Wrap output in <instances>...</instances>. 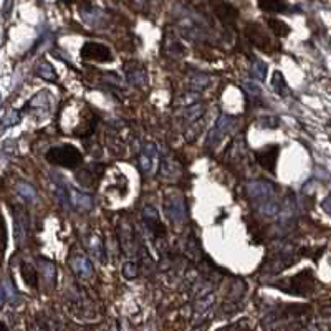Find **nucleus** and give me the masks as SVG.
I'll list each match as a JSON object with an SVG mask.
<instances>
[{
  "label": "nucleus",
  "mask_w": 331,
  "mask_h": 331,
  "mask_svg": "<svg viewBox=\"0 0 331 331\" xmlns=\"http://www.w3.org/2000/svg\"><path fill=\"white\" fill-rule=\"evenodd\" d=\"M37 75L40 76L41 80L50 81V83H53V81L56 80V73H55V70H53V67H52L47 60L40 61L38 65H37Z\"/></svg>",
  "instance_id": "c85d7f7f"
},
{
  "label": "nucleus",
  "mask_w": 331,
  "mask_h": 331,
  "mask_svg": "<svg viewBox=\"0 0 331 331\" xmlns=\"http://www.w3.org/2000/svg\"><path fill=\"white\" fill-rule=\"evenodd\" d=\"M257 214H260L265 219H273V217H278L281 204L275 199V197H270V199L257 202Z\"/></svg>",
  "instance_id": "aec40b11"
},
{
  "label": "nucleus",
  "mask_w": 331,
  "mask_h": 331,
  "mask_svg": "<svg viewBox=\"0 0 331 331\" xmlns=\"http://www.w3.org/2000/svg\"><path fill=\"white\" fill-rule=\"evenodd\" d=\"M258 126L265 129H277L280 126V119L277 116H263L258 119Z\"/></svg>",
  "instance_id": "e433bc0d"
},
{
  "label": "nucleus",
  "mask_w": 331,
  "mask_h": 331,
  "mask_svg": "<svg viewBox=\"0 0 331 331\" xmlns=\"http://www.w3.org/2000/svg\"><path fill=\"white\" fill-rule=\"evenodd\" d=\"M163 48L167 56H172V58H181L182 55L186 53V48L182 47V43L172 35H169V32L164 33V38H163Z\"/></svg>",
  "instance_id": "6ab92c4d"
},
{
  "label": "nucleus",
  "mask_w": 331,
  "mask_h": 331,
  "mask_svg": "<svg viewBox=\"0 0 331 331\" xmlns=\"http://www.w3.org/2000/svg\"><path fill=\"white\" fill-rule=\"evenodd\" d=\"M260 9L270 13H281L288 9L286 0H258Z\"/></svg>",
  "instance_id": "5701e85b"
},
{
  "label": "nucleus",
  "mask_w": 331,
  "mask_h": 331,
  "mask_svg": "<svg viewBox=\"0 0 331 331\" xmlns=\"http://www.w3.org/2000/svg\"><path fill=\"white\" fill-rule=\"evenodd\" d=\"M215 301V295L214 290L210 286L204 288L199 292V295L195 297V303H194V318H204L210 313V310L214 306Z\"/></svg>",
  "instance_id": "9d476101"
},
{
  "label": "nucleus",
  "mask_w": 331,
  "mask_h": 331,
  "mask_svg": "<svg viewBox=\"0 0 331 331\" xmlns=\"http://www.w3.org/2000/svg\"><path fill=\"white\" fill-rule=\"evenodd\" d=\"M17 192H18L20 197H22V199H25L27 202H30V204L37 202V199H38L35 187L30 186V184H27V182H18V184H17Z\"/></svg>",
  "instance_id": "cd10ccee"
},
{
  "label": "nucleus",
  "mask_w": 331,
  "mask_h": 331,
  "mask_svg": "<svg viewBox=\"0 0 331 331\" xmlns=\"http://www.w3.org/2000/svg\"><path fill=\"white\" fill-rule=\"evenodd\" d=\"M38 265H40V272H41V275H43V278L50 285H55V263L52 260L38 258Z\"/></svg>",
  "instance_id": "a878e982"
},
{
  "label": "nucleus",
  "mask_w": 331,
  "mask_h": 331,
  "mask_svg": "<svg viewBox=\"0 0 331 331\" xmlns=\"http://www.w3.org/2000/svg\"><path fill=\"white\" fill-rule=\"evenodd\" d=\"M80 55L84 60H93L98 63H111L113 61L111 50L106 45L98 43V41H86V43L81 47Z\"/></svg>",
  "instance_id": "0eeeda50"
},
{
  "label": "nucleus",
  "mask_w": 331,
  "mask_h": 331,
  "mask_svg": "<svg viewBox=\"0 0 331 331\" xmlns=\"http://www.w3.org/2000/svg\"><path fill=\"white\" fill-rule=\"evenodd\" d=\"M159 174L163 178H172V175L178 174V166H175L174 159H171L169 156L163 158V161L159 163Z\"/></svg>",
  "instance_id": "2f4dec72"
},
{
  "label": "nucleus",
  "mask_w": 331,
  "mask_h": 331,
  "mask_svg": "<svg viewBox=\"0 0 331 331\" xmlns=\"http://www.w3.org/2000/svg\"><path fill=\"white\" fill-rule=\"evenodd\" d=\"M273 286L280 288L281 292L288 295H300V297H306L315 290V277L312 270H305L297 273L295 277L285 278L280 283H273Z\"/></svg>",
  "instance_id": "f03ea898"
},
{
  "label": "nucleus",
  "mask_w": 331,
  "mask_h": 331,
  "mask_svg": "<svg viewBox=\"0 0 331 331\" xmlns=\"http://www.w3.org/2000/svg\"><path fill=\"white\" fill-rule=\"evenodd\" d=\"M209 84H210V76L206 73L195 72L191 75V78H189V88H191L192 91H197V93H201L202 90H206Z\"/></svg>",
  "instance_id": "4be33fe9"
},
{
  "label": "nucleus",
  "mask_w": 331,
  "mask_h": 331,
  "mask_svg": "<svg viewBox=\"0 0 331 331\" xmlns=\"http://www.w3.org/2000/svg\"><path fill=\"white\" fill-rule=\"evenodd\" d=\"M18 121H20V111H17V109L7 111V115L2 119V129L10 128V126H15V124H18Z\"/></svg>",
  "instance_id": "c9c22d12"
},
{
  "label": "nucleus",
  "mask_w": 331,
  "mask_h": 331,
  "mask_svg": "<svg viewBox=\"0 0 331 331\" xmlns=\"http://www.w3.org/2000/svg\"><path fill=\"white\" fill-rule=\"evenodd\" d=\"M209 2H210V7H212V12L215 13V17L220 20L224 27L235 28L238 10L234 5H230L225 0H209Z\"/></svg>",
  "instance_id": "6e6552de"
},
{
  "label": "nucleus",
  "mask_w": 331,
  "mask_h": 331,
  "mask_svg": "<svg viewBox=\"0 0 331 331\" xmlns=\"http://www.w3.org/2000/svg\"><path fill=\"white\" fill-rule=\"evenodd\" d=\"M70 202H72V209L78 210V212H90L93 209V197L76 191L72 186H70Z\"/></svg>",
  "instance_id": "4468645a"
},
{
  "label": "nucleus",
  "mask_w": 331,
  "mask_h": 331,
  "mask_svg": "<svg viewBox=\"0 0 331 331\" xmlns=\"http://www.w3.org/2000/svg\"><path fill=\"white\" fill-rule=\"evenodd\" d=\"M123 277L133 280L138 277V263L136 262H126L123 267Z\"/></svg>",
  "instance_id": "58836bf2"
},
{
  "label": "nucleus",
  "mask_w": 331,
  "mask_h": 331,
  "mask_svg": "<svg viewBox=\"0 0 331 331\" xmlns=\"http://www.w3.org/2000/svg\"><path fill=\"white\" fill-rule=\"evenodd\" d=\"M247 37L250 40V43L257 45L258 48H262V50H269L270 45H272L270 38L265 35V30L257 24L247 25Z\"/></svg>",
  "instance_id": "dca6fc26"
},
{
  "label": "nucleus",
  "mask_w": 331,
  "mask_h": 331,
  "mask_svg": "<svg viewBox=\"0 0 331 331\" xmlns=\"http://www.w3.org/2000/svg\"><path fill=\"white\" fill-rule=\"evenodd\" d=\"M245 192H247V197L250 201L262 202V201L270 199V197H275L277 186L267 179H257V181L249 182L247 187H245Z\"/></svg>",
  "instance_id": "423d86ee"
},
{
  "label": "nucleus",
  "mask_w": 331,
  "mask_h": 331,
  "mask_svg": "<svg viewBox=\"0 0 331 331\" xmlns=\"http://www.w3.org/2000/svg\"><path fill=\"white\" fill-rule=\"evenodd\" d=\"M15 295H17L15 285H13L9 278H5V280L2 281V293H0V300H2V303L5 305L7 301L15 297Z\"/></svg>",
  "instance_id": "f704fd0d"
},
{
  "label": "nucleus",
  "mask_w": 331,
  "mask_h": 331,
  "mask_svg": "<svg viewBox=\"0 0 331 331\" xmlns=\"http://www.w3.org/2000/svg\"><path fill=\"white\" fill-rule=\"evenodd\" d=\"M321 207H323V210H325V212L331 217V194L325 197V201L321 202Z\"/></svg>",
  "instance_id": "a19ab883"
},
{
  "label": "nucleus",
  "mask_w": 331,
  "mask_h": 331,
  "mask_svg": "<svg viewBox=\"0 0 331 331\" xmlns=\"http://www.w3.org/2000/svg\"><path fill=\"white\" fill-rule=\"evenodd\" d=\"M138 163H139L141 172H143L144 175H152L159 167L158 146L154 143L143 144V147H141V152H139V158H138Z\"/></svg>",
  "instance_id": "39448f33"
},
{
  "label": "nucleus",
  "mask_w": 331,
  "mask_h": 331,
  "mask_svg": "<svg viewBox=\"0 0 331 331\" xmlns=\"http://www.w3.org/2000/svg\"><path fill=\"white\" fill-rule=\"evenodd\" d=\"M48 103H50L48 101V93L47 91H40V93H37L32 98L27 106L30 109H40V108H48Z\"/></svg>",
  "instance_id": "72a5a7b5"
},
{
  "label": "nucleus",
  "mask_w": 331,
  "mask_h": 331,
  "mask_svg": "<svg viewBox=\"0 0 331 331\" xmlns=\"http://www.w3.org/2000/svg\"><path fill=\"white\" fill-rule=\"evenodd\" d=\"M235 124H237V118L232 115H220L217 118L215 124L210 128L209 135L206 138L207 149H214V147L219 146L222 143V139L235 128Z\"/></svg>",
  "instance_id": "20e7f679"
},
{
  "label": "nucleus",
  "mask_w": 331,
  "mask_h": 331,
  "mask_svg": "<svg viewBox=\"0 0 331 331\" xmlns=\"http://www.w3.org/2000/svg\"><path fill=\"white\" fill-rule=\"evenodd\" d=\"M141 214H143V220L146 224L147 230H149L154 237L159 238V237L166 235V229L159 220V214H158L156 207H154V206H144L143 212H141Z\"/></svg>",
  "instance_id": "9b49d317"
},
{
  "label": "nucleus",
  "mask_w": 331,
  "mask_h": 331,
  "mask_svg": "<svg viewBox=\"0 0 331 331\" xmlns=\"http://www.w3.org/2000/svg\"><path fill=\"white\" fill-rule=\"evenodd\" d=\"M118 235H119V245H121L123 252L126 255H133L135 252V235H133V229L128 224H121L118 227Z\"/></svg>",
  "instance_id": "a211bd4d"
},
{
  "label": "nucleus",
  "mask_w": 331,
  "mask_h": 331,
  "mask_svg": "<svg viewBox=\"0 0 331 331\" xmlns=\"http://www.w3.org/2000/svg\"><path fill=\"white\" fill-rule=\"evenodd\" d=\"M15 146H17V143L13 139H5L4 144H2V152L4 154H13L15 152Z\"/></svg>",
  "instance_id": "ea45409f"
},
{
  "label": "nucleus",
  "mask_w": 331,
  "mask_h": 331,
  "mask_svg": "<svg viewBox=\"0 0 331 331\" xmlns=\"http://www.w3.org/2000/svg\"><path fill=\"white\" fill-rule=\"evenodd\" d=\"M164 214L169 220L175 224H182L187 219V206L182 197H169L164 202Z\"/></svg>",
  "instance_id": "1a4fd4ad"
},
{
  "label": "nucleus",
  "mask_w": 331,
  "mask_h": 331,
  "mask_svg": "<svg viewBox=\"0 0 331 331\" xmlns=\"http://www.w3.org/2000/svg\"><path fill=\"white\" fill-rule=\"evenodd\" d=\"M88 247H90V252L93 253V257L98 260V262H101V263L108 262V252H106V247H104V244H103V240L100 237L91 235L90 240H88Z\"/></svg>",
  "instance_id": "412c9836"
},
{
  "label": "nucleus",
  "mask_w": 331,
  "mask_h": 331,
  "mask_svg": "<svg viewBox=\"0 0 331 331\" xmlns=\"http://www.w3.org/2000/svg\"><path fill=\"white\" fill-rule=\"evenodd\" d=\"M244 293H245V283L242 280H235L234 283L230 286V292H229V301H232L235 306L238 305V301L244 298Z\"/></svg>",
  "instance_id": "7c9ffc66"
},
{
  "label": "nucleus",
  "mask_w": 331,
  "mask_h": 331,
  "mask_svg": "<svg viewBox=\"0 0 331 331\" xmlns=\"http://www.w3.org/2000/svg\"><path fill=\"white\" fill-rule=\"evenodd\" d=\"M272 88L275 91L277 95L280 96H288L290 95V88H288V84L285 81V76L281 72H275L273 73V78H272Z\"/></svg>",
  "instance_id": "b1692460"
},
{
  "label": "nucleus",
  "mask_w": 331,
  "mask_h": 331,
  "mask_svg": "<svg viewBox=\"0 0 331 331\" xmlns=\"http://www.w3.org/2000/svg\"><path fill=\"white\" fill-rule=\"evenodd\" d=\"M329 139H331V138H329Z\"/></svg>",
  "instance_id": "79ce46f5"
},
{
  "label": "nucleus",
  "mask_w": 331,
  "mask_h": 331,
  "mask_svg": "<svg viewBox=\"0 0 331 331\" xmlns=\"http://www.w3.org/2000/svg\"><path fill=\"white\" fill-rule=\"evenodd\" d=\"M267 25H269V28L277 35L278 38L281 37H286L288 33H290V27H288L283 20H278V18H269L267 20Z\"/></svg>",
  "instance_id": "c756f323"
},
{
  "label": "nucleus",
  "mask_w": 331,
  "mask_h": 331,
  "mask_svg": "<svg viewBox=\"0 0 331 331\" xmlns=\"http://www.w3.org/2000/svg\"><path fill=\"white\" fill-rule=\"evenodd\" d=\"M178 27L182 33V37L191 40V41H204L207 38V28L197 17L191 15V13H182L178 17Z\"/></svg>",
  "instance_id": "7ed1b4c3"
},
{
  "label": "nucleus",
  "mask_w": 331,
  "mask_h": 331,
  "mask_svg": "<svg viewBox=\"0 0 331 331\" xmlns=\"http://www.w3.org/2000/svg\"><path fill=\"white\" fill-rule=\"evenodd\" d=\"M126 76H128V81L133 84V86H138V88H143L147 84V75H146V70L139 65V63L135 61H129L126 63Z\"/></svg>",
  "instance_id": "2eb2a0df"
},
{
  "label": "nucleus",
  "mask_w": 331,
  "mask_h": 331,
  "mask_svg": "<svg viewBox=\"0 0 331 331\" xmlns=\"http://www.w3.org/2000/svg\"><path fill=\"white\" fill-rule=\"evenodd\" d=\"M70 267H72V270L81 278H90L91 275H93V265H91L90 258L81 255V253L73 255L72 258H70Z\"/></svg>",
  "instance_id": "f3484780"
},
{
  "label": "nucleus",
  "mask_w": 331,
  "mask_h": 331,
  "mask_svg": "<svg viewBox=\"0 0 331 331\" xmlns=\"http://www.w3.org/2000/svg\"><path fill=\"white\" fill-rule=\"evenodd\" d=\"M47 161L50 164H56L68 169H76L83 163V154L72 144L53 146L47 152Z\"/></svg>",
  "instance_id": "f257e3e1"
},
{
  "label": "nucleus",
  "mask_w": 331,
  "mask_h": 331,
  "mask_svg": "<svg viewBox=\"0 0 331 331\" xmlns=\"http://www.w3.org/2000/svg\"><path fill=\"white\" fill-rule=\"evenodd\" d=\"M244 88L247 90L249 96H252L255 101L262 100V90H260L258 84H255L253 81H245V83H244Z\"/></svg>",
  "instance_id": "4c0bfd02"
},
{
  "label": "nucleus",
  "mask_w": 331,
  "mask_h": 331,
  "mask_svg": "<svg viewBox=\"0 0 331 331\" xmlns=\"http://www.w3.org/2000/svg\"><path fill=\"white\" fill-rule=\"evenodd\" d=\"M22 277H24V281L27 286L30 288H37V283H38V273L35 270V267L30 265V263H24L22 265Z\"/></svg>",
  "instance_id": "bb28decb"
},
{
  "label": "nucleus",
  "mask_w": 331,
  "mask_h": 331,
  "mask_svg": "<svg viewBox=\"0 0 331 331\" xmlns=\"http://www.w3.org/2000/svg\"><path fill=\"white\" fill-rule=\"evenodd\" d=\"M278 152H280V146H267L263 149L255 151V159L263 169H267L270 172H275Z\"/></svg>",
  "instance_id": "f8f14e48"
},
{
  "label": "nucleus",
  "mask_w": 331,
  "mask_h": 331,
  "mask_svg": "<svg viewBox=\"0 0 331 331\" xmlns=\"http://www.w3.org/2000/svg\"><path fill=\"white\" fill-rule=\"evenodd\" d=\"M204 113H206V108H204V104H191V106L186 108V113H184V119L186 123H197L201 121V118L204 116Z\"/></svg>",
  "instance_id": "393cba45"
},
{
  "label": "nucleus",
  "mask_w": 331,
  "mask_h": 331,
  "mask_svg": "<svg viewBox=\"0 0 331 331\" xmlns=\"http://www.w3.org/2000/svg\"><path fill=\"white\" fill-rule=\"evenodd\" d=\"M12 219H13V237H15V242L20 247L24 242H25V237H27V217L24 214V210L20 207L13 209V214H12Z\"/></svg>",
  "instance_id": "ddd939ff"
},
{
  "label": "nucleus",
  "mask_w": 331,
  "mask_h": 331,
  "mask_svg": "<svg viewBox=\"0 0 331 331\" xmlns=\"http://www.w3.org/2000/svg\"><path fill=\"white\" fill-rule=\"evenodd\" d=\"M267 63L260 61V60H253L252 65H250V75L253 80H258V81H263L267 78Z\"/></svg>",
  "instance_id": "473e14b6"
}]
</instances>
